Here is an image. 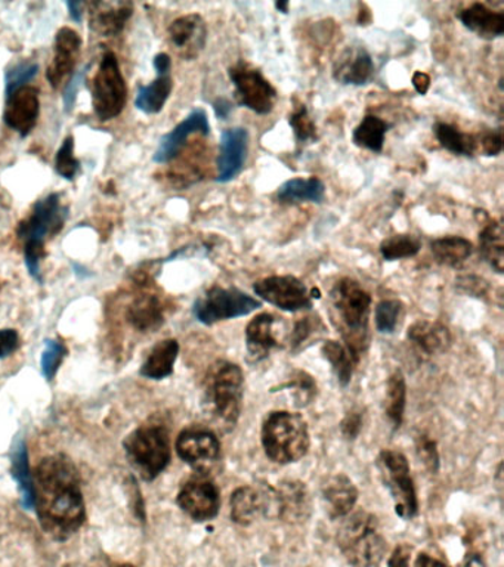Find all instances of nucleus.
Here are the masks:
<instances>
[{"label":"nucleus","instance_id":"f8f14e48","mask_svg":"<svg viewBox=\"0 0 504 567\" xmlns=\"http://www.w3.org/2000/svg\"><path fill=\"white\" fill-rule=\"evenodd\" d=\"M260 299L286 312H300L312 308L311 291L299 278L291 275H274L254 284Z\"/></svg>","mask_w":504,"mask_h":567},{"label":"nucleus","instance_id":"69168bd1","mask_svg":"<svg viewBox=\"0 0 504 567\" xmlns=\"http://www.w3.org/2000/svg\"><path fill=\"white\" fill-rule=\"evenodd\" d=\"M64 567H94V566L83 565V563H69V565H65Z\"/></svg>","mask_w":504,"mask_h":567},{"label":"nucleus","instance_id":"4be33fe9","mask_svg":"<svg viewBox=\"0 0 504 567\" xmlns=\"http://www.w3.org/2000/svg\"><path fill=\"white\" fill-rule=\"evenodd\" d=\"M358 495L360 494H358L357 486L343 473L327 478L321 487L322 501H325L326 512L331 520L349 516L356 507Z\"/></svg>","mask_w":504,"mask_h":567},{"label":"nucleus","instance_id":"6e6d98bb","mask_svg":"<svg viewBox=\"0 0 504 567\" xmlns=\"http://www.w3.org/2000/svg\"><path fill=\"white\" fill-rule=\"evenodd\" d=\"M411 549L410 545L401 544L393 549L392 556L389 557L388 567H411Z\"/></svg>","mask_w":504,"mask_h":567},{"label":"nucleus","instance_id":"7c9ffc66","mask_svg":"<svg viewBox=\"0 0 504 567\" xmlns=\"http://www.w3.org/2000/svg\"><path fill=\"white\" fill-rule=\"evenodd\" d=\"M480 233V251L486 264L491 266L497 274H503L504 265V246L503 229L497 220L486 216V220L482 221Z\"/></svg>","mask_w":504,"mask_h":567},{"label":"nucleus","instance_id":"c85d7f7f","mask_svg":"<svg viewBox=\"0 0 504 567\" xmlns=\"http://www.w3.org/2000/svg\"><path fill=\"white\" fill-rule=\"evenodd\" d=\"M179 354V343L175 339L158 341L141 365L140 374L148 380H163L174 374L176 359Z\"/></svg>","mask_w":504,"mask_h":567},{"label":"nucleus","instance_id":"393cba45","mask_svg":"<svg viewBox=\"0 0 504 567\" xmlns=\"http://www.w3.org/2000/svg\"><path fill=\"white\" fill-rule=\"evenodd\" d=\"M277 318L271 313H260L251 319L246 328V348L254 362L264 361L272 349L280 346L276 334Z\"/></svg>","mask_w":504,"mask_h":567},{"label":"nucleus","instance_id":"0e129e2a","mask_svg":"<svg viewBox=\"0 0 504 567\" xmlns=\"http://www.w3.org/2000/svg\"><path fill=\"white\" fill-rule=\"evenodd\" d=\"M276 8L278 9V11H281L285 13L289 12V3H287V2H277Z\"/></svg>","mask_w":504,"mask_h":567},{"label":"nucleus","instance_id":"680f3d73","mask_svg":"<svg viewBox=\"0 0 504 567\" xmlns=\"http://www.w3.org/2000/svg\"><path fill=\"white\" fill-rule=\"evenodd\" d=\"M85 7L86 4L83 2H68L70 17H72L73 21L82 22L83 12H85Z\"/></svg>","mask_w":504,"mask_h":567},{"label":"nucleus","instance_id":"338daca9","mask_svg":"<svg viewBox=\"0 0 504 567\" xmlns=\"http://www.w3.org/2000/svg\"><path fill=\"white\" fill-rule=\"evenodd\" d=\"M117 567H135L134 565H130V563H125V565H121V566H117Z\"/></svg>","mask_w":504,"mask_h":567},{"label":"nucleus","instance_id":"e2e57ef3","mask_svg":"<svg viewBox=\"0 0 504 567\" xmlns=\"http://www.w3.org/2000/svg\"><path fill=\"white\" fill-rule=\"evenodd\" d=\"M462 567H488L485 565L484 558L477 556V554H467L464 558Z\"/></svg>","mask_w":504,"mask_h":567},{"label":"nucleus","instance_id":"37998d69","mask_svg":"<svg viewBox=\"0 0 504 567\" xmlns=\"http://www.w3.org/2000/svg\"><path fill=\"white\" fill-rule=\"evenodd\" d=\"M81 163L74 157V140L69 136L60 146L55 157V171L64 179L73 181L76 177Z\"/></svg>","mask_w":504,"mask_h":567},{"label":"nucleus","instance_id":"412c9836","mask_svg":"<svg viewBox=\"0 0 504 567\" xmlns=\"http://www.w3.org/2000/svg\"><path fill=\"white\" fill-rule=\"evenodd\" d=\"M172 44L185 60H194L205 49L206 22L198 13H189L175 20L167 29Z\"/></svg>","mask_w":504,"mask_h":567},{"label":"nucleus","instance_id":"052dcab7","mask_svg":"<svg viewBox=\"0 0 504 567\" xmlns=\"http://www.w3.org/2000/svg\"><path fill=\"white\" fill-rule=\"evenodd\" d=\"M214 110L215 114L218 115L219 118L225 120L229 114H232L233 104L228 100H225V97H219V100L214 102Z\"/></svg>","mask_w":504,"mask_h":567},{"label":"nucleus","instance_id":"bb28decb","mask_svg":"<svg viewBox=\"0 0 504 567\" xmlns=\"http://www.w3.org/2000/svg\"><path fill=\"white\" fill-rule=\"evenodd\" d=\"M459 20L482 39L500 38L504 33L503 12L494 11L484 3H472L459 13Z\"/></svg>","mask_w":504,"mask_h":567},{"label":"nucleus","instance_id":"3c124183","mask_svg":"<svg viewBox=\"0 0 504 567\" xmlns=\"http://www.w3.org/2000/svg\"><path fill=\"white\" fill-rule=\"evenodd\" d=\"M90 69V65H86L85 69L79 70L78 73L73 74L72 80H70L68 87H65L63 102L64 110L70 113L74 109V104H76L79 91H81L83 82H85L86 71Z\"/></svg>","mask_w":504,"mask_h":567},{"label":"nucleus","instance_id":"5fc2aeb1","mask_svg":"<svg viewBox=\"0 0 504 567\" xmlns=\"http://www.w3.org/2000/svg\"><path fill=\"white\" fill-rule=\"evenodd\" d=\"M457 286L460 290L476 297L485 296L488 291V284L482 278L473 277V275L459 278Z\"/></svg>","mask_w":504,"mask_h":567},{"label":"nucleus","instance_id":"ea45409f","mask_svg":"<svg viewBox=\"0 0 504 567\" xmlns=\"http://www.w3.org/2000/svg\"><path fill=\"white\" fill-rule=\"evenodd\" d=\"M281 390H289L295 405L308 406L317 396V383L308 372L296 370L291 372L289 380L280 385Z\"/></svg>","mask_w":504,"mask_h":567},{"label":"nucleus","instance_id":"7ed1b4c3","mask_svg":"<svg viewBox=\"0 0 504 567\" xmlns=\"http://www.w3.org/2000/svg\"><path fill=\"white\" fill-rule=\"evenodd\" d=\"M336 543L352 567H379L388 553V540L378 517L364 509L342 523Z\"/></svg>","mask_w":504,"mask_h":567},{"label":"nucleus","instance_id":"4c0bfd02","mask_svg":"<svg viewBox=\"0 0 504 567\" xmlns=\"http://www.w3.org/2000/svg\"><path fill=\"white\" fill-rule=\"evenodd\" d=\"M438 142L455 155H472L476 151V137L463 133L449 123H436L433 127Z\"/></svg>","mask_w":504,"mask_h":567},{"label":"nucleus","instance_id":"f257e3e1","mask_svg":"<svg viewBox=\"0 0 504 567\" xmlns=\"http://www.w3.org/2000/svg\"><path fill=\"white\" fill-rule=\"evenodd\" d=\"M34 508L42 529L64 543L85 523L81 474L72 458L54 454L43 458L33 476Z\"/></svg>","mask_w":504,"mask_h":567},{"label":"nucleus","instance_id":"4468645a","mask_svg":"<svg viewBox=\"0 0 504 567\" xmlns=\"http://www.w3.org/2000/svg\"><path fill=\"white\" fill-rule=\"evenodd\" d=\"M65 219L68 207L61 204L59 194H50L34 204L32 216L20 225L19 237L24 243L45 244L50 235L63 228Z\"/></svg>","mask_w":504,"mask_h":567},{"label":"nucleus","instance_id":"c756f323","mask_svg":"<svg viewBox=\"0 0 504 567\" xmlns=\"http://www.w3.org/2000/svg\"><path fill=\"white\" fill-rule=\"evenodd\" d=\"M325 197V182L316 176L295 177L277 189V199L282 204L321 203Z\"/></svg>","mask_w":504,"mask_h":567},{"label":"nucleus","instance_id":"ddd939ff","mask_svg":"<svg viewBox=\"0 0 504 567\" xmlns=\"http://www.w3.org/2000/svg\"><path fill=\"white\" fill-rule=\"evenodd\" d=\"M176 452L179 458L196 470L197 473H207L212 465L219 460L220 442L212 430L192 425L183 430L176 439Z\"/></svg>","mask_w":504,"mask_h":567},{"label":"nucleus","instance_id":"a878e982","mask_svg":"<svg viewBox=\"0 0 504 567\" xmlns=\"http://www.w3.org/2000/svg\"><path fill=\"white\" fill-rule=\"evenodd\" d=\"M407 339L418 350L420 357H435L444 353L451 344L449 328L441 322L418 321L407 331Z\"/></svg>","mask_w":504,"mask_h":567},{"label":"nucleus","instance_id":"a19ab883","mask_svg":"<svg viewBox=\"0 0 504 567\" xmlns=\"http://www.w3.org/2000/svg\"><path fill=\"white\" fill-rule=\"evenodd\" d=\"M402 308H404V306H402L400 300L380 301L374 313L376 328H378V331L382 332V334H392V332L397 330Z\"/></svg>","mask_w":504,"mask_h":567},{"label":"nucleus","instance_id":"9b49d317","mask_svg":"<svg viewBox=\"0 0 504 567\" xmlns=\"http://www.w3.org/2000/svg\"><path fill=\"white\" fill-rule=\"evenodd\" d=\"M176 504L194 522L214 520L220 509V491L207 474L197 473L181 487Z\"/></svg>","mask_w":504,"mask_h":567},{"label":"nucleus","instance_id":"8fccbe9b","mask_svg":"<svg viewBox=\"0 0 504 567\" xmlns=\"http://www.w3.org/2000/svg\"><path fill=\"white\" fill-rule=\"evenodd\" d=\"M476 150H480L486 157H495L503 151L502 131L485 132L484 135L477 137Z\"/></svg>","mask_w":504,"mask_h":567},{"label":"nucleus","instance_id":"2f4dec72","mask_svg":"<svg viewBox=\"0 0 504 567\" xmlns=\"http://www.w3.org/2000/svg\"><path fill=\"white\" fill-rule=\"evenodd\" d=\"M431 251L438 264L457 268L471 257L473 246L466 238L449 235V237L433 239Z\"/></svg>","mask_w":504,"mask_h":567},{"label":"nucleus","instance_id":"e433bc0d","mask_svg":"<svg viewBox=\"0 0 504 567\" xmlns=\"http://www.w3.org/2000/svg\"><path fill=\"white\" fill-rule=\"evenodd\" d=\"M388 124L376 115H366L362 122L353 131V144L360 148L380 153L383 150L384 136H387Z\"/></svg>","mask_w":504,"mask_h":567},{"label":"nucleus","instance_id":"79ce46f5","mask_svg":"<svg viewBox=\"0 0 504 567\" xmlns=\"http://www.w3.org/2000/svg\"><path fill=\"white\" fill-rule=\"evenodd\" d=\"M68 349L59 340H47L45 350L42 353V374L48 381L54 380L63 363Z\"/></svg>","mask_w":504,"mask_h":567},{"label":"nucleus","instance_id":"f3484780","mask_svg":"<svg viewBox=\"0 0 504 567\" xmlns=\"http://www.w3.org/2000/svg\"><path fill=\"white\" fill-rule=\"evenodd\" d=\"M247 150H249V132L245 127L227 128L220 135L218 166V182L236 179L245 167Z\"/></svg>","mask_w":504,"mask_h":567},{"label":"nucleus","instance_id":"f03ea898","mask_svg":"<svg viewBox=\"0 0 504 567\" xmlns=\"http://www.w3.org/2000/svg\"><path fill=\"white\" fill-rule=\"evenodd\" d=\"M330 301L331 317L342 334L343 344L360 362L369 348L371 296L356 279L342 278L331 288Z\"/></svg>","mask_w":504,"mask_h":567},{"label":"nucleus","instance_id":"b1692460","mask_svg":"<svg viewBox=\"0 0 504 567\" xmlns=\"http://www.w3.org/2000/svg\"><path fill=\"white\" fill-rule=\"evenodd\" d=\"M374 74V62L370 53L361 47L348 48L333 66L336 82L362 86L370 82Z\"/></svg>","mask_w":504,"mask_h":567},{"label":"nucleus","instance_id":"cd10ccee","mask_svg":"<svg viewBox=\"0 0 504 567\" xmlns=\"http://www.w3.org/2000/svg\"><path fill=\"white\" fill-rule=\"evenodd\" d=\"M127 319L141 332L156 331L165 322V308L156 295L145 292L132 301Z\"/></svg>","mask_w":504,"mask_h":567},{"label":"nucleus","instance_id":"c9c22d12","mask_svg":"<svg viewBox=\"0 0 504 567\" xmlns=\"http://www.w3.org/2000/svg\"><path fill=\"white\" fill-rule=\"evenodd\" d=\"M321 353L326 361L330 363L339 384L347 388L351 383L353 370H356L358 363L347 346L336 340H329L322 344Z\"/></svg>","mask_w":504,"mask_h":567},{"label":"nucleus","instance_id":"aec40b11","mask_svg":"<svg viewBox=\"0 0 504 567\" xmlns=\"http://www.w3.org/2000/svg\"><path fill=\"white\" fill-rule=\"evenodd\" d=\"M54 58L48 65L47 79L56 89L73 74L74 66L81 55L82 39L78 31L64 27L55 35Z\"/></svg>","mask_w":504,"mask_h":567},{"label":"nucleus","instance_id":"20e7f679","mask_svg":"<svg viewBox=\"0 0 504 567\" xmlns=\"http://www.w3.org/2000/svg\"><path fill=\"white\" fill-rule=\"evenodd\" d=\"M260 439L268 458L281 465L298 463L311 446L307 421L289 411L269 412Z\"/></svg>","mask_w":504,"mask_h":567},{"label":"nucleus","instance_id":"6ab92c4d","mask_svg":"<svg viewBox=\"0 0 504 567\" xmlns=\"http://www.w3.org/2000/svg\"><path fill=\"white\" fill-rule=\"evenodd\" d=\"M194 133H202L203 136H207L210 133L209 118H207L205 110H193L174 131L166 133L162 137L161 144H158V148L154 153V162L158 164L172 162L179 154V151L184 148V145L187 144L188 137L194 135Z\"/></svg>","mask_w":504,"mask_h":567},{"label":"nucleus","instance_id":"13d9d810","mask_svg":"<svg viewBox=\"0 0 504 567\" xmlns=\"http://www.w3.org/2000/svg\"><path fill=\"white\" fill-rule=\"evenodd\" d=\"M414 567H450L446 563L440 560V558L429 556L426 553H420L415 558Z\"/></svg>","mask_w":504,"mask_h":567},{"label":"nucleus","instance_id":"473e14b6","mask_svg":"<svg viewBox=\"0 0 504 567\" xmlns=\"http://www.w3.org/2000/svg\"><path fill=\"white\" fill-rule=\"evenodd\" d=\"M174 82L171 74L158 75L148 86H141L135 97V106L145 114L161 113L166 101L169 100Z\"/></svg>","mask_w":504,"mask_h":567},{"label":"nucleus","instance_id":"a18cd8bd","mask_svg":"<svg viewBox=\"0 0 504 567\" xmlns=\"http://www.w3.org/2000/svg\"><path fill=\"white\" fill-rule=\"evenodd\" d=\"M38 73L39 64L34 61H24L12 66V69L8 71L6 78L7 96H10L12 92L17 91V89L25 86L30 80L37 78Z\"/></svg>","mask_w":504,"mask_h":567},{"label":"nucleus","instance_id":"a211bd4d","mask_svg":"<svg viewBox=\"0 0 504 567\" xmlns=\"http://www.w3.org/2000/svg\"><path fill=\"white\" fill-rule=\"evenodd\" d=\"M274 503H276V517L282 522H307L312 513V499L307 485L299 481H285L277 489H274Z\"/></svg>","mask_w":504,"mask_h":567},{"label":"nucleus","instance_id":"dca6fc26","mask_svg":"<svg viewBox=\"0 0 504 567\" xmlns=\"http://www.w3.org/2000/svg\"><path fill=\"white\" fill-rule=\"evenodd\" d=\"M39 91L37 87L23 86L7 96L6 113H3V122L12 131L21 136H28L37 126L39 118Z\"/></svg>","mask_w":504,"mask_h":567},{"label":"nucleus","instance_id":"6e6552de","mask_svg":"<svg viewBox=\"0 0 504 567\" xmlns=\"http://www.w3.org/2000/svg\"><path fill=\"white\" fill-rule=\"evenodd\" d=\"M263 308V301L238 288L212 287L194 303L193 313L198 322L214 326L216 322L246 317Z\"/></svg>","mask_w":504,"mask_h":567},{"label":"nucleus","instance_id":"4d7b16f0","mask_svg":"<svg viewBox=\"0 0 504 567\" xmlns=\"http://www.w3.org/2000/svg\"><path fill=\"white\" fill-rule=\"evenodd\" d=\"M153 65L158 75L169 74L172 69L171 56L167 53H158V55L154 56Z\"/></svg>","mask_w":504,"mask_h":567},{"label":"nucleus","instance_id":"49530a36","mask_svg":"<svg viewBox=\"0 0 504 567\" xmlns=\"http://www.w3.org/2000/svg\"><path fill=\"white\" fill-rule=\"evenodd\" d=\"M45 256V244L24 243V264L32 278L39 282H42L41 264Z\"/></svg>","mask_w":504,"mask_h":567},{"label":"nucleus","instance_id":"1a4fd4ad","mask_svg":"<svg viewBox=\"0 0 504 567\" xmlns=\"http://www.w3.org/2000/svg\"><path fill=\"white\" fill-rule=\"evenodd\" d=\"M126 100V82L117 56L113 52L104 53L92 82V105L96 117L101 122L117 117L125 109Z\"/></svg>","mask_w":504,"mask_h":567},{"label":"nucleus","instance_id":"5701e85b","mask_svg":"<svg viewBox=\"0 0 504 567\" xmlns=\"http://www.w3.org/2000/svg\"><path fill=\"white\" fill-rule=\"evenodd\" d=\"M88 7L91 30L103 38L122 33L134 13V4L130 2H92Z\"/></svg>","mask_w":504,"mask_h":567},{"label":"nucleus","instance_id":"58836bf2","mask_svg":"<svg viewBox=\"0 0 504 567\" xmlns=\"http://www.w3.org/2000/svg\"><path fill=\"white\" fill-rule=\"evenodd\" d=\"M422 248V243L414 235L398 234L383 239L380 244V255L387 261L410 259L414 257Z\"/></svg>","mask_w":504,"mask_h":567},{"label":"nucleus","instance_id":"39448f33","mask_svg":"<svg viewBox=\"0 0 504 567\" xmlns=\"http://www.w3.org/2000/svg\"><path fill=\"white\" fill-rule=\"evenodd\" d=\"M245 398V374L237 363L218 361L205 381V403L210 414L228 429L240 420Z\"/></svg>","mask_w":504,"mask_h":567},{"label":"nucleus","instance_id":"c03bdc74","mask_svg":"<svg viewBox=\"0 0 504 567\" xmlns=\"http://www.w3.org/2000/svg\"><path fill=\"white\" fill-rule=\"evenodd\" d=\"M289 124L294 128L296 141L299 144H307V142L316 140V123H313L311 115H309L307 106L299 105V109H296L290 114Z\"/></svg>","mask_w":504,"mask_h":567},{"label":"nucleus","instance_id":"423d86ee","mask_svg":"<svg viewBox=\"0 0 504 567\" xmlns=\"http://www.w3.org/2000/svg\"><path fill=\"white\" fill-rule=\"evenodd\" d=\"M123 447L132 468L145 482L154 481L171 463L169 430L161 423L140 425L127 434Z\"/></svg>","mask_w":504,"mask_h":567},{"label":"nucleus","instance_id":"de8ad7c7","mask_svg":"<svg viewBox=\"0 0 504 567\" xmlns=\"http://www.w3.org/2000/svg\"><path fill=\"white\" fill-rule=\"evenodd\" d=\"M418 454L423 464L426 465L432 473H436L440 468V455H438L436 443L431 437L422 436L418 437Z\"/></svg>","mask_w":504,"mask_h":567},{"label":"nucleus","instance_id":"864d4df0","mask_svg":"<svg viewBox=\"0 0 504 567\" xmlns=\"http://www.w3.org/2000/svg\"><path fill=\"white\" fill-rule=\"evenodd\" d=\"M20 336L12 328H3L0 330V359L11 357L19 349Z\"/></svg>","mask_w":504,"mask_h":567},{"label":"nucleus","instance_id":"09e8293b","mask_svg":"<svg viewBox=\"0 0 504 567\" xmlns=\"http://www.w3.org/2000/svg\"><path fill=\"white\" fill-rule=\"evenodd\" d=\"M318 323H320V321L316 318H300L299 321L295 323L294 331H291L290 348L298 349L305 341H308L309 337L313 336V332L317 331Z\"/></svg>","mask_w":504,"mask_h":567},{"label":"nucleus","instance_id":"2eb2a0df","mask_svg":"<svg viewBox=\"0 0 504 567\" xmlns=\"http://www.w3.org/2000/svg\"><path fill=\"white\" fill-rule=\"evenodd\" d=\"M229 508H232V520L240 526H250L263 514L276 516L274 489L265 487L260 491L254 486L237 487L229 498Z\"/></svg>","mask_w":504,"mask_h":567},{"label":"nucleus","instance_id":"f704fd0d","mask_svg":"<svg viewBox=\"0 0 504 567\" xmlns=\"http://www.w3.org/2000/svg\"><path fill=\"white\" fill-rule=\"evenodd\" d=\"M12 477L19 483L21 505L25 509L34 508L33 476L30 473L28 446L24 441H19L12 454Z\"/></svg>","mask_w":504,"mask_h":567},{"label":"nucleus","instance_id":"9d476101","mask_svg":"<svg viewBox=\"0 0 504 567\" xmlns=\"http://www.w3.org/2000/svg\"><path fill=\"white\" fill-rule=\"evenodd\" d=\"M229 80L236 87V100L256 114L271 113L277 101V91L258 69L240 61L228 70Z\"/></svg>","mask_w":504,"mask_h":567},{"label":"nucleus","instance_id":"0eeeda50","mask_svg":"<svg viewBox=\"0 0 504 567\" xmlns=\"http://www.w3.org/2000/svg\"><path fill=\"white\" fill-rule=\"evenodd\" d=\"M380 477L393 501L395 513L404 520L418 516L419 499L413 477H411L409 460L400 451L383 450L376 461Z\"/></svg>","mask_w":504,"mask_h":567},{"label":"nucleus","instance_id":"72a5a7b5","mask_svg":"<svg viewBox=\"0 0 504 567\" xmlns=\"http://www.w3.org/2000/svg\"><path fill=\"white\" fill-rule=\"evenodd\" d=\"M407 405V383L405 377L400 370L392 372L387 383V394H384V414L393 430L401 427L404 420Z\"/></svg>","mask_w":504,"mask_h":567},{"label":"nucleus","instance_id":"603ef678","mask_svg":"<svg viewBox=\"0 0 504 567\" xmlns=\"http://www.w3.org/2000/svg\"><path fill=\"white\" fill-rule=\"evenodd\" d=\"M362 421H364V414L360 410H352L344 415L342 423H340V432H342L343 437H347L348 441H353V439L358 437V434L361 433Z\"/></svg>","mask_w":504,"mask_h":567},{"label":"nucleus","instance_id":"bf43d9fd","mask_svg":"<svg viewBox=\"0 0 504 567\" xmlns=\"http://www.w3.org/2000/svg\"><path fill=\"white\" fill-rule=\"evenodd\" d=\"M413 86L420 95H426L429 87H431V78H429L426 73L418 71V73L413 75Z\"/></svg>","mask_w":504,"mask_h":567}]
</instances>
